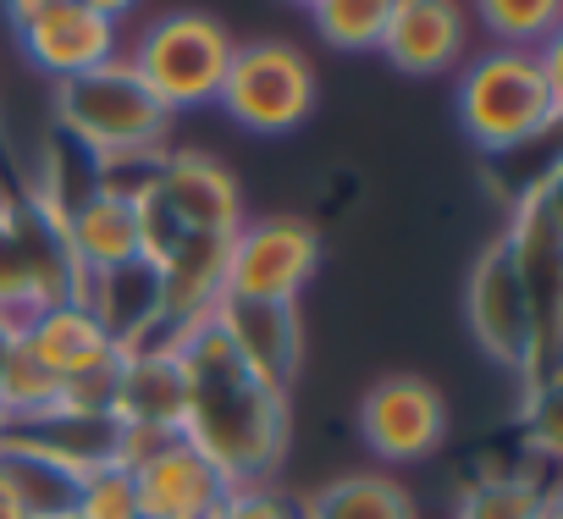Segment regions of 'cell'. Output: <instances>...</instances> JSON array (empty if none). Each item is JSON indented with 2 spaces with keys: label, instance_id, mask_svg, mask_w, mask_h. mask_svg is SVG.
Listing matches in <instances>:
<instances>
[{
  "label": "cell",
  "instance_id": "cell-8",
  "mask_svg": "<svg viewBox=\"0 0 563 519\" xmlns=\"http://www.w3.org/2000/svg\"><path fill=\"white\" fill-rule=\"evenodd\" d=\"M464 316H470V332L475 343L503 365V371H519L530 382H552L547 376V360H541V338H536V310H530V294L514 272V254L508 243H486V254L475 260L470 272V288H464Z\"/></svg>",
  "mask_w": 563,
  "mask_h": 519
},
{
  "label": "cell",
  "instance_id": "cell-9",
  "mask_svg": "<svg viewBox=\"0 0 563 519\" xmlns=\"http://www.w3.org/2000/svg\"><path fill=\"white\" fill-rule=\"evenodd\" d=\"M360 437L382 464L431 459L448 437V404L426 376H387L360 404Z\"/></svg>",
  "mask_w": 563,
  "mask_h": 519
},
{
  "label": "cell",
  "instance_id": "cell-31",
  "mask_svg": "<svg viewBox=\"0 0 563 519\" xmlns=\"http://www.w3.org/2000/svg\"><path fill=\"white\" fill-rule=\"evenodd\" d=\"M0 437H7V415H0Z\"/></svg>",
  "mask_w": 563,
  "mask_h": 519
},
{
  "label": "cell",
  "instance_id": "cell-19",
  "mask_svg": "<svg viewBox=\"0 0 563 519\" xmlns=\"http://www.w3.org/2000/svg\"><path fill=\"white\" fill-rule=\"evenodd\" d=\"M299 519H415V497L393 475L360 470V475H338L321 492H310Z\"/></svg>",
  "mask_w": 563,
  "mask_h": 519
},
{
  "label": "cell",
  "instance_id": "cell-13",
  "mask_svg": "<svg viewBox=\"0 0 563 519\" xmlns=\"http://www.w3.org/2000/svg\"><path fill=\"white\" fill-rule=\"evenodd\" d=\"M221 343L238 354L243 371H254L271 387H288L305 354V332H299V305H265V299H232L221 294L205 316Z\"/></svg>",
  "mask_w": 563,
  "mask_h": 519
},
{
  "label": "cell",
  "instance_id": "cell-2",
  "mask_svg": "<svg viewBox=\"0 0 563 519\" xmlns=\"http://www.w3.org/2000/svg\"><path fill=\"white\" fill-rule=\"evenodd\" d=\"M563 45L547 40L541 51L492 45L459 78V128L486 155H508L552 133L563 111Z\"/></svg>",
  "mask_w": 563,
  "mask_h": 519
},
{
  "label": "cell",
  "instance_id": "cell-10",
  "mask_svg": "<svg viewBox=\"0 0 563 519\" xmlns=\"http://www.w3.org/2000/svg\"><path fill=\"white\" fill-rule=\"evenodd\" d=\"M139 199H150L177 232H216V238H232V232L243 227L238 177H232L221 161L199 155V150H183V155L166 150L155 183H150Z\"/></svg>",
  "mask_w": 563,
  "mask_h": 519
},
{
  "label": "cell",
  "instance_id": "cell-26",
  "mask_svg": "<svg viewBox=\"0 0 563 519\" xmlns=\"http://www.w3.org/2000/svg\"><path fill=\"white\" fill-rule=\"evenodd\" d=\"M0 519H29V508L18 497V481L7 475V464H0Z\"/></svg>",
  "mask_w": 563,
  "mask_h": 519
},
{
  "label": "cell",
  "instance_id": "cell-28",
  "mask_svg": "<svg viewBox=\"0 0 563 519\" xmlns=\"http://www.w3.org/2000/svg\"><path fill=\"white\" fill-rule=\"evenodd\" d=\"M45 7H62V0H7V18L23 23V18H34V12H45Z\"/></svg>",
  "mask_w": 563,
  "mask_h": 519
},
{
  "label": "cell",
  "instance_id": "cell-29",
  "mask_svg": "<svg viewBox=\"0 0 563 519\" xmlns=\"http://www.w3.org/2000/svg\"><path fill=\"white\" fill-rule=\"evenodd\" d=\"M12 349H18V321H7V316H0V371H7Z\"/></svg>",
  "mask_w": 563,
  "mask_h": 519
},
{
  "label": "cell",
  "instance_id": "cell-12",
  "mask_svg": "<svg viewBox=\"0 0 563 519\" xmlns=\"http://www.w3.org/2000/svg\"><path fill=\"white\" fill-rule=\"evenodd\" d=\"M508 254H514V272L530 294L536 310V338H541V360L552 354V332H558V183L552 172L519 194L514 205V227L503 232Z\"/></svg>",
  "mask_w": 563,
  "mask_h": 519
},
{
  "label": "cell",
  "instance_id": "cell-17",
  "mask_svg": "<svg viewBox=\"0 0 563 519\" xmlns=\"http://www.w3.org/2000/svg\"><path fill=\"white\" fill-rule=\"evenodd\" d=\"M111 420L117 426H150V431H183V365L177 343L133 349L117 365V393H111Z\"/></svg>",
  "mask_w": 563,
  "mask_h": 519
},
{
  "label": "cell",
  "instance_id": "cell-23",
  "mask_svg": "<svg viewBox=\"0 0 563 519\" xmlns=\"http://www.w3.org/2000/svg\"><path fill=\"white\" fill-rule=\"evenodd\" d=\"M459 519H552V497H541L519 475H492L464 492Z\"/></svg>",
  "mask_w": 563,
  "mask_h": 519
},
{
  "label": "cell",
  "instance_id": "cell-27",
  "mask_svg": "<svg viewBox=\"0 0 563 519\" xmlns=\"http://www.w3.org/2000/svg\"><path fill=\"white\" fill-rule=\"evenodd\" d=\"M84 7H89V12H100L106 23H122V18L139 7V0H84Z\"/></svg>",
  "mask_w": 563,
  "mask_h": 519
},
{
  "label": "cell",
  "instance_id": "cell-30",
  "mask_svg": "<svg viewBox=\"0 0 563 519\" xmlns=\"http://www.w3.org/2000/svg\"><path fill=\"white\" fill-rule=\"evenodd\" d=\"M294 7H316V0H294Z\"/></svg>",
  "mask_w": 563,
  "mask_h": 519
},
{
  "label": "cell",
  "instance_id": "cell-18",
  "mask_svg": "<svg viewBox=\"0 0 563 519\" xmlns=\"http://www.w3.org/2000/svg\"><path fill=\"white\" fill-rule=\"evenodd\" d=\"M62 221H67V249L78 260L84 283L100 277V272L128 266V260H144L139 254V210H133V199H117V194L95 188L89 199L62 210Z\"/></svg>",
  "mask_w": 563,
  "mask_h": 519
},
{
  "label": "cell",
  "instance_id": "cell-11",
  "mask_svg": "<svg viewBox=\"0 0 563 519\" xmlns=\"http://www.w3.org/2000/svg\"><path fill=\"white\" fill-rule=\"evenodd\" d=\"M128 481L139 519H216L232 486L188 437H166L139 470H128Z\"/></svg>",
  "mask_w": 563,
  "mask_h": 519
},
{
  "label": "cell",
  "instance_id": "cell-3",
  "mask_svg": "<svg viewBox=\"0 0 563 519\" xmlns=\"http://www.w3.org/2000/svg\"><path fill=\"white\" fill-rule=\"evenodd\" d=\"M56 122H62V139L84 150L89 161L155 155L166 150V133H172V111L144 89L128 56L56 84Z\"/></svg>",
  "mask_w": 563,
  "mask_h": 519
},
{
  "label": "cell",
  "instance_id": "cell-25",
  "mask_svg": "<svg viewBox=\"0 0 563 519\" xmlns=\"http://www.w3.org/2000/svg\"><path fill=\"white\" fill-rule=\"evenodd\" d=\"M216 519H299V508L282 503L265 481H249V486H227Z\"/></svg>",
  "mask_w": 563,
  "mask_h": 519
},
{
  "label": "cell",
  "instance_id": "cell-16",
  "mask_svg": "<svg viewBox=\"0 0 563 519\" xmlns=\"http://www.w3.org/2000/svg\"><path fill=\"white\" fill-rule=\"evenodd\" d=\"M23 349L56 376V382H78L89 371H106L122 360V349L111 343V332L100 327V316L84 305V299H62V305H45L34 310L23 327H18Z\"/></svg>",
  "mask_w": 563,
  "mask_h": 519
},
{
  "label": "cell",
  "instance_id": "cell-1",
  "mask_svg": "<svg viewBox=\"0 0 563 519\" xmlns=\"http://www.w3.org/2000/svg\"><path fill=\"white\" fill-rule=\"evenodd\" d=\"M183 365V431L232 486L271 481L288 453V387H271L238 365L210 321L177 338Z\"/></svg>",
  "mask_w": 563,
  "mask_h": 519
},
{
  "label": "cell",
  "instance_id": "cell-24",
  "mask_svg": "<svg viewBox=\"0 0 563 519\" xmlns=\"http://www.w3.org/2000/svg\"><path fill=\"white\" fill-rule=\"evenodd\" d=\"M73 519H139V503H133V481H128V470H117V464L89 470V475L78 481Z\"/></svg>",
  "mask_w": 563,
  "mask_h": 519
},
{
  "label": "cell",
  "instance_id": "cell-21",
  "mask_svg": "<svg viewBox=\"0 0 563 519\" xmlns=\"http://www.w3.org/2000/svg\"><path fill=\"white\" fill-rule=\"evenodd\" d=\"M481 29L508 45V51H541L547 40H558L563 23V0H475Z\"/></svg>",
  "mask_w": 563,
  "mask_h": 519
},
{
  "label": "cell",
  "instance_id": "cell-7",
  "mask_svg": "<svg viewBox=\"0 0 563 519\" xmlns=\"http://www.w3.org/2000/svg\"><path fill=\"white\" fill-rule=\"evenodd\" d=\"M321 266V238L299 216H265L243 221L227 243L221 294L232 299H265V305H299L305 283Z\"/></svg>",
  "mask_w": 563,
  "mask_h": 519
},
{
  "label": "cell",
  "instance_id": "cell-14",
  "mask_svg": "<svg viewBox=\"0 0 563 519\" xmlns=\"http://www.w3.org/2000/svg\"><path fill=\"white\" fill-rule=\"evenodd\" d=\"M18 45L45 78L67 84V78H84V73L117 62L122 29L106 23L100 12H89L84 0H62V7H45V12L18 23Z\"/></svg>",
  "mask_w": 563,
  "mask_h": 519
},
{
  "label": "cell",
  "instance_id": "cell-22",
  "mask_svg": "<svg viewBox=\"0 0 563 519\" xmlns=\"http://www.w3.org/2000/svg\"><path fill=\"white\" fill-rule=\"evenodd\" d=\"M310 18L332 51H376L393 18V0H316Z\"/></svg>",
  "mask_w": 563,
  "mask_h": 519
},
{
  "label": "cell",
  "instance_id": "cell-6",
  "mask_svg": "<svg viewBox=\"0 0 563 519\" xmlns=\"http://www.w3.org/2000/svg\"><path fill=\"white\" fill-rule=\"evenodd\" d=\"M216 106L249 133H294L316 111V67L288 40L238 45Z\"/></svg>",
  "mask_w": 563,
  "mask_h": 519
},
{
  "label": "cell",
  "instance_id": "cell-4",
  "mask_svg": "<svg viewBox=\"0 0 563 519\" xmlns=\"http://www.w3.org/2000/svg\"><path fill=\"white\" fill-rule=\"evenodd\" d=\"M62 299H84L62 210L45 194H0V316L23 327L34 310Z\"/></svg>",
  "mask_w": 563,
  "mask_h": 519
},
{
  "label": "cell",
  "instance_id": "cell-5",
  "mask_svg": "<svg viewBox=\"0 0 563 519\" xmlns=\"http://www.w3.org/2000/svg\"><path fill=\"white\" fill-rule=\"evenodd\" d=\"M232 34L205 18V12H172L161 23H150L128 56V67L144 78V89L166 106V111H194L210 106L221 95V78L232 67Z\"/></svg>",
  "mask_w": 563,
  "mask_h": 519
},
{
  "label": "cell",
  "instance_id": "cell-15",
  "mask_svg": "<svg viewBox=\"0 0 563 519\" xmlns=\"http://www.w3.org/2000/svg\"><path fill=\"white\" fill-rule=\"evenodd\" d=\"M464 45H470V18L459 0H393V18L382 29V56L398 67V73H448L464 62Z\"/></svg>",
  "mask_w": 563,
  "mask_h": 519
},
{
  "label": "cell",
  "instance_id": "cell-20",
  "mask_svg": "<svg viewBox=\"0 0 563 519\" xmlns=\"http://www.w3.org/2000/svg\"><path fill=\"white\" fill-rule=\"evenodd\" d=\"M0 464H7V475L18 481V497L29 508V519H73V497H78V481L67 464L12 442V437H0Z\"/></svg>",
  "mask_w": 563,
  "mask_h": 519
}]
</instances>
